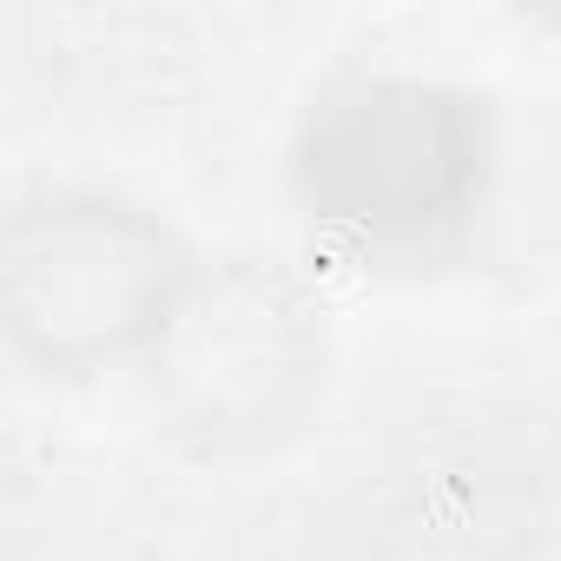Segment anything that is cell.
I'll use <instances>...</instances> for the list:
<instances>
[{
	"label": "cell",
	"mask_w": 561,
	"mask_h": 561,
	"mask_svg": "<svg viewBox=\"0 0 561 561\" xmlns=\"http://www.w3.org/2000/svg\"><path fill=\"white\" fill-rule=\"evenodd\" d=\"M476 119L456 93L416 80H364L305 133V192L324 218L370 231V238H416L476 185Z\"/></svg>",
	"instance_id": "obj_1"
},
{
	"label": "cell",
	"mask_w": 561,
	"mask_h": 561,
	"mask_svg": "<svg viewBox=\"0 0 561 561\" xmlns=\"http://www.w3.org/2000/svg\"><path fill=\"white\" fill-rule=\"evenodd\" d=\"M172 291L179 257L139 211L54 205L14 231V311L60 357L139 337L172 311Z\"/></svg>",
	"instance_id": "obj_2"
}]
</instances>
